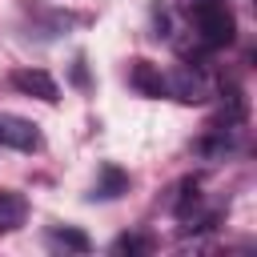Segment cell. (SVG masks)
<instances>
[{
	"label": "cell",
	"instance_id": "obj_1",
	"mask_svg": "<svg viewBox=\"0 0 257 257\" xmlns=\"http://www.w3.org/2000/svg\"><path fill=\"white\" fill-rule=\"evenodd\" d=\"M185 8H189V20L197 28L201 48H225V44H233L237 20H233L229 0H185Z\"/></svg>",
	"mask_w": 257,
	"mask_h": 257
},
{
	"label": "cell",
	"instance_id": "obj_2",
	"mask_svg": "<svg viewBox=\"0 0 257 257\" xmlns=\"http://www.w3.org/2000/svg\"><path fill=\"white\" fill-rule=\"evenodd\" d=\"M165 84H169V96H177V100H185V104H201V100L213 96V84H209V76H205L197 64H177V68L165 76Z\"/></svg>",
	"mask_w": 257,
	"mask_h": 257
},
{
	"label": "cell",
	"instance_id": "obj_3",
	"mask_svg": "<svg viewBox=\"0 0 257 257\" xmlns=\"http://www.w3.org/2000/svg\"><path fill=\"white\" fill-rule=\"evenodd\" d=\"M12 88L24 92V96H36L44 104H56L60 100V84L44 72V68H16L12 72Z\"/></svg>",
	"mask_w": 257,
	"mask_h": 257
},
{
	"label": "cell",
	"instance_id": "obj_4",
	"mask_svg": "<svg viewBox=\"0 0 257 257\" xmlns=\"http://www.w3.org/2000/svg\"><path fill=\"white\" fill-rule=\"evenodd\" d=\"M128 84H133V88H137L141 96H153V100L169 96L165 72H161L157 64H149V60H133V68H128Z\"/></svg>",
	"mask_w": 257,
	"mask_h": 257
},
{
	"label": "cell",
	"instance_id": "obj_5",
	"mask_svg": "<svg viewBox=\"0 0 257 257\" xmlns=\"http://www.w3.org/2000/svg\"><path fill=\"white\" fill-rule=\"evenodd\" d=\"M24 217H28V201H24V193H16V189H0V233L20 229Z\"/></svg>",
	"mask_w": 257,
	"mask_h": 257
},
{
	"label": "cell",
	"instance_id": "obj_6",
	"mask_svg": "<svg viewBox=\"0 0 257 257\" xmlns=\"http://www.w3.org/2000/svg\"><path fill=\"white\" fill-rule=\"evenodd\" d=\"M201 209V185L193 181V177H185L181 185H177V197H173V213H177V221H193V213Z\"/></svg>",
	"mask_w": 257,
	"mask_h": 257
},
{
	"label": "cell",
	"instance_id": "obj_7",
	"mask_svg": "<svg viewBox=\"0 0 257 257\" xmlns=\"http://www.w3.org/2000/svg\"><path fill=\"white\" fill-rule=\"evenodd\" d=\"M120 193H128V173H120L116 165H104V169H100V181H96V189H92V197L116 201Z\"/></svg>",
	"mask_w": 257,
	"mask_h": 257
},
{
	"label": "cell",
	"instance_id": "obj_8",
	"mask_svg": "<svg viewBox=\"0 0 257 257\" xmlns=\"http://www.w3.org/2000/svg\"><path fill=\"white\" fill-rule=\"evenodd\" d=\"M233 145H237L233 128H221V124H213V133H209V137H201L193 149H197L201 157H225V153H233Z\"/></svg>",
	"mask_w": 257,
	"mask_h": 257
},
{
	"label": "cell",
	"instance_id": "obj_9",
	"mask_svg": "<svg viewBox=\"0 0 257 257\" xmlns=\"http://www.w3.org/2000/svg\"><path fill=\"white\" fill-rule=\"evenodd\" d=\"M48 245L68 249V253H88V249H92L88 233H80V229H72V225H56V229H48Z\"/></svg>",
	"mask_w": 257,
	"mask_h": 257
},
{
	"label": "cell",
	"instance_id": "obj_10",
	"mask_svg": "<svg viewBox=\"0 0 257 257\" xmlns=\"http://www.w3.org/2000/svg\"><path fill=\"white\" fill-rule=\"evenodd\" d=\"M149 249H153V241L141 237V233H120L112 241V253H149Z\"/></svg>",
	"mask_w": 257,
	"mask_h": 257
}]
</instances>
